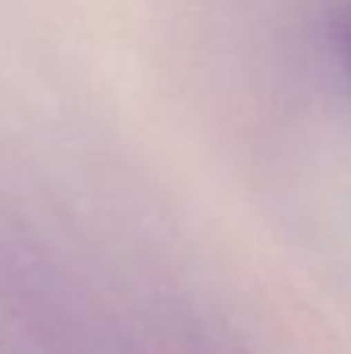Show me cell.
I'll list each match as a JSON object with an SVG mask.
<instances>
[{"instance_id":"obj_1","label":"cell","mask_w":351,"mask_h":354,"mask_svg":"<svg viewBox=\"0 0 351 354\" xmlns=\"http://www.w3.org/2000/svg\"><path fill=\"white\" fill-rule=\"evenodd\" d=\"M330 44H333L336 66L342 68V75H345L351 84V12H342V16L333 19V25H330Z\"/></svg>"}]
</instances>
